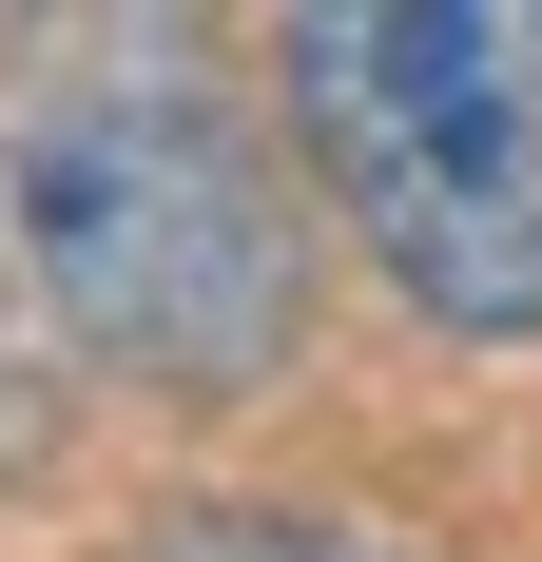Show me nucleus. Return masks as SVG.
Masks as SVG:
<instances>
[{
	"label": "nucleus",
	"mask_w": 542,
	"mask_h": 562,
	"mask_svg": "<svg viewBox=\"0 0 542 562\" xmlns=\"http://www.w3.org/2000/svg\"><path fill=\"white\" fill-rule=\"evenodd\" d=\"M0 194L116 389L233 407L310 330V214L214 0H0Z\"/></svg>",
	"instance_id": "obj_1"
},
{
	"label": "nucleus",
	"mask_w": 542,
	"mask_h": 562,
	"mask_svg": "<svg viewBox=\"0 0 542 562\" xmlns=\"http://www.w3.org/2000/svg\"><path fill=\"white\" fill-rule=\"evenodd\" d=\"M271 98L427 330L542 349V0H291Z\"/></svg>",
	"instance_id": "obj_2"
},
{
	"label": "nucleus",
	"mask_w": 542,
	"mask_h": 562,
	"mask_svg": "<svg viewBox=\"0 0 542 562\" xmlns=\"http://www.w3.org/2000/svg\"><path fill=\"white\" fill-rule=\"evenodd\" d=\"M58 369H98V349H78V311H58L20 194H0V485H39V465H58Z\"/></svg>",
	"instance_id": "obj_3"
},
{
	"label": "nucleus",
	"mask_w": 542,
	"mask_h": 562,
	"mask_svg": "<svg viewBox=\"0 0 542 562\" xmlns=\"http://www.w3.org/2000/svg\"><path fill=\"white\" fill-rule=\"evenodd\" d=\"M136 562H387L369 524H310V505H174Z\"/></svg>",
	"instance_id": "obj_4"
}]
</instances>
